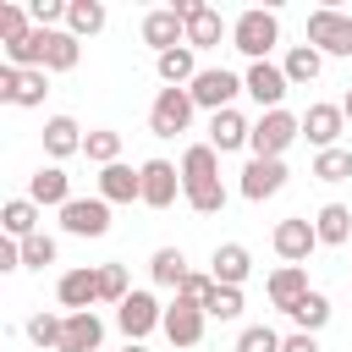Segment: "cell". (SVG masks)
I'll return each mask as SVG.
<instances>
[{
    "mask_svg": "<svg viewBox=\"0 0 352 352\" xmlns=\"http://www.w3.org/2000/svg\"><path fill=\"white\" fill-rule=\"evenodd\" d=\"M182 198H187V209L192 214H220L226 209V187H220V154L209 148V143H192L187 154H182Z\"/></svg>",
    "mask_w": 352,
    "mask_h": 352,
    "instance_id": "6da1fadb",
    "label": "cell"
},
{
    "mask_svg": "<svg viewBox=\"0 0 352 352\" xmlns=\"http://www.w3.org/2000/svg\"><path fill=\"white\" fill-rule=\"evenodd\" d=\"M280 44V16L275 11H264V6H248L236 22H231V50H242L248 55V66L253 60H270V50Z\"/></svg>",
    "mask_w": 352,
    "mask_h": 352,
    "instance_id": "7a4b0ae2",
    "label": "cell"
},
{
    "mask_svg": "<svg viewBox=\"0 0 352 352\" xmlns=\"http://www.w3.org/2000/svg\"><path fill=\"white\" fill-rule=\"evenodd\" d=\"M297 138H302V126H297V116L280 104V110H258V121H253V132H248V148H253V160H280Z\"/></svg>",
    "mask_w": 352,
    "mask_h": 352,
    "instance_id": "3957f363",
    "label": "cell"
},
{
    "mask_svg": "<svg viewBox=\"0 0 352 352\" xmlns=\"http://www.w3.org/2000/svg\"><path fill=\"white\" fill-rule=\"evenodd\" d=\"M170 11L182 16V44H187V50H214V44L231 33L226 16H220L214 6H204V0H176Z\"/></svg>",
    "mask_w": 352,
    "mask_h": 352,
    "instance_id": "277c9868",
    "label": "cell"
},
{
    "mask_svg": "<svg viewBox=\"0 0 352 352\" xmlns=\"http://www.w3.org/2000/svg\"><path fill=\"white\" fill-rule=\"evenodd\" d=\"M236 94H242V77L236 72H226V66H198V77L187 82V99H192V110H231L236 104Z\"/></svg>",
    "mask_w": 352,
    "mask_h": 352,
    "instance_id": "5b68a950",
    "label": "cell"
},
{
    "mask_svg": "<svg viewBox=\"0 0 352 352\" xmlns=\"http://www.w3.org/2000/svg\"><path fill=\"white\" fill-rule=\"evenodd\" d=\"M308 44H314L319 55H352V16L336 11V6L308 11Z\"/></svg>",
    "mask_w": 352,
    "mask_h": 352,
    "instance_id": "8992f818",
    "label": "cell"
},
{
    "mask_svg": "<svg viewBox=\"0 0 352 352\" xmlns=\"http://www.w3.org/2000/svg\"><path fill=\"white\" fill-rule=\"evenodd\" d=\"M187 126H192V99H187V88H160L154 104H148V132H154V138H176V132H187Z\"/></svg>",
    "mask_w": 352,
    "mask_h": 352,
    "instance_id": "52a82bcc",
    "label": "cell"
},
{
    "mask_svg": "<svg viewBox=\"0 0 352 352\" xmlns=\"http://www.w3.org/2000/svg\"><path fill=\"white\" fill-rule=\"evenodd\" d=\"M138 182H143V198L138 204H148V209H170L182 198V170L170 160H143L138 165Z\"/></svg>",
    "mask_w": 352,
    "mask_h": 352,
    "instance_id": "ba28073f",
    "label": "cell"
},
{
    "mask_svg": "<svg viewBox=\"0 0 352 352\" xmlns=\"http://www.w3.org/2000/svg\"><path fill=\"white\" fill-rule=\"evenodd\" d=\"M286 72L275 66V60H253L248 72H242V94L258 104V110H280V99H286Z\"/></svg>",
    "mask_w": 352,
    "mask_h": 352,
    "instance_id": "9c48e42d",
    "label": "cell"
},
{
    "mask_svg": "<svg viewBox=\"0 0 352 352\" xmlns=\"http://www.w3.org/2000/svg\"><path fill=\"white\" fill-rule=\"evenodd\" d=\"M160 319H165V308H160L154 292H126V302L116 308V324H121L126 341H143L148 330H160Z\"/></svg>",
    "mask_w": 352,
    "mask_h": 352,
    "instance_id": "30bf717a",
    "label": "cell"
},
{
    "mask_svg": "<svg viewBox=\"0 0 352 352\" xmlns=\"http://www.w3.org/2000/svg\"><path fill=\"white\" fill-rule=\"evenodd\" d=\"M270 242H275V253H280L286 264H308V253L319 248V236H314V220H308V214H286V220L270 231Z\"/></svg>",
    "mask_w": 352,
    "mask_h": 352,
    "instance_id": "8fae6325",
    "label": "cell"
},
{
    "mask_svg": "<svg viewBox=\"0 0 352 352\" xmlns=\"http://www.w3.org/2000/svg\"><path fill=\"white\" fill-rule=\"evenodd\" d=\"M297 126H302V138H308L314 148H341L346 116H341V104H308V110L297 116Z\"/></svg>",
    "mask_w": 352,
    "mask_h": 352,
    "instance_id": "7c38bea8",
    "label": "cell"
},
{
    "mask_svg": "<svg viewBox=\"0 0 352 352\" xmlns=\"http://www.w3.org/2000/svg\"><path fill=\"white\" fill-rule=\"evenodd\" d=\"M286 176H292V170H286V160H248L236 187H242V198H248V204H264V198H275V192L286 187Z\"/></svg>",
    "mask_w": 352,
    "mask_h": 352,
    "instance_id": "4fadbf2b",
    "label": "cell"
},
{
    "mask_svg": "<svg viewBox=\"0 0 352 352\" xmlns=\"http://www.w3.org/2000/svg\"><path fill=\"white\" fill-rule=\"evenodd\" d=\"M60 226L72 231V236H104L110 231V204L94 192V198H72L66 209H60Z\"/></svg>",
    "mask_w": 352,
    "mask_h": 352,
    "instance_id": "5bb4252c",
    "label": "cell"
},
{
    "mask_svg": "<svg viewBox=\"0 0 352 352\" xmlns=\"http://www.w3.org/2000/svg\"><path fill=\"white\" fill-rule=\"evenodd\" d=\"M55 302L66 308V314H82V308H94L99 302V270H66L60 280H55Z\"/></svg>",
    "mask_w": 352,
    "mask_h": 352,
    "instance_id": "9a60e30c",
    "label": "cell"
},
{
    "mask_svg": "<svg viewBox=\"0 0 352 352\" xmlns=\"http://www.w3.org/2000/svg\"><path fill=\"white\" fill-rule=\"evenodd\" d=\"M204 324H209V319H204V308H192V302H170V308H165V319H160V330L170 336V346H176V352L198 346V341H204Z\"/></svg>",
    "mask_w": 352,
    "mask_h": 352,
    "instance_id": "2e32d148",
    "label": "cell"
},
{
    "mask_svg": "<svg viewBox=\"0 0 352 352\" xmlns=\"http://www.w3.org/2000/svg\"><path fill=\"white\" fill-rule=\"evenodd\" d=\"M28 198H33L38 209H66V204H72V176H66L60 165H38V170L28 176Z\"/></svg>",
    "mask_w": 352,
    "mask_h": 352,
    "instance_id": "e0dca14e",
    "label": "cell"
},
{
    "mask_svg": "<svg viewBox=\"0 0 352 352\" xmlns=\"http://www.w3.org/2000/svg\"><path fill=\"white\" fill-rule=\"evenodd\" d=\"M99 346H104V319H99L94 308L66 314V324H60V352H99Z\"/></svg>",
    "mask_w": 352,
    "mask_h": 352,
    "instance_id": "ac0fdd59",
    "label": "cell"
},
{
    "mask_svg": "<svg viewBox=\"0 0 352 352\" xmlns=\"http://www.w3.org/2000/svg\"><path fill=\"white\" fill-rule=\"evenodd\" d=\"M248 132H253V121L231 104V110H214L209 116V148L214 154H231V148H248Z\"/></svg>",
    "mask_w": 352,
    "mask_h": 352,
    "instance_id": "d6986e66",
    "label": "cell"
},
{
    "mask_svg": "<svg viewBox=\"0 0 352 352\" xmlns=\"http://www.w3.org/2000/svg\"><path fill=\"white\" fill-rule=\"evenodd\" d=\"M38 138H44V154H50V165H60V160L82 154V126H77L72 116H50Z\"/></svg>",
    "mask_w": 352,
    "mask_h": 352,
    "instance_id": "ffe728a7",
    "label": "cell"
},
{
    "mask_svg": "<svg viewBox=\"0 0 352 352\" xmlns=\"http://www.w3.org/2000/svg\"><path fill=\"white\" fill-rule=\"evenodd\" d=\"M209 275H214V286H242L253 275V253L242 242H220L214 258H209Z\"/></svg>",
    "mask_w": 352,
    "mask_h": 352,
    "instance_id": "44dd1931",
    "label": "cell"
},
{
    "mask_svg": "<svg viewBox=\"0 0 352 352\" xmlns=\"http://www.w3.org/2000/svg\"><path fill=\"white\" fill-rule=\"evenodd\" d=\"M99 198H104V204H138V198H143V182H138V170H132L126 160L104 165V170H99Z\"/></svg>",
    "mask_w": 352,
    "mask_h": 352,
    "instance_id": "7402d4cb",
    "label": "cell"
},
{
    "mask_svg": "<svg viewBox=\"0 0 352 352\" xmlns=\"http://www.w3.org/2000/svg\"><path fill=\"white\" fill-rule=\"evenodd\" d=\"M264 292H270V302L286 314L297 297H308V292H314V286H308V264H280V270L264 280Z\"/></svg>",
    "mask_w": 352,
    "mask_h": 352,
    "instance_id": "603a6c76",
    "label": "cell"
},
{
    "mask_svg": "<svg viewBox=\"0 0 352 352\" xmlns=\"http://www.w3.org/2000/svg\"><path fill=\"white\" fill-rule=\"evenodd\" d=\"M143 44H148L154 55H165V50H176V44H182V16H176L170 6H160V11H148V16H143Z\"/></svg>",
    "mask_w": 352,
    "mask_h": 352,
    "instance_id": "cb8c5ba5",
    "label": "cell"
},
{
    "mask_svg": "<svg viewBox=\"0 0 352 352\" xmlns=\"http://www.w3.org/2000/svg\"><path fill=\"white\" fill-rule=\"evenodd\" d=\"M154 72H160V82H165V88H187V82L198 77V50L176 44V50L154 55Z\"/></svg>",
    "mask_w": 352,
    "mask_h": 352,
    "instance_id": "d4e9b609",
    "label": "cell"
},
{
    "mask_svg": "<svg viewBox=\"0 0 352 352\" xmlns=\"http://www.w3.org/2000/svg\"><path fill=\"white\" fill-rule=\"evenodd\" d=\"M314 236H319V248H346L352 242V209L346 204H324L314 214Z\"/></svg>",
    "mask_w": 352,
    "mask_h": 352,
    "instance_id": "484cf974",
    "label": "cell"
},
{
    "mask_svg": "<svg viewBox=\"0 0 352 352\" xmlns=\"http://www.w3.org/2000/svg\"><path fill=\"white\" fill-rule=\"evenodd\" d=\"M110 22V11L99 6V0H66V33L82 44V38H94L99 28Z\"/></svg>",
    "mask_w": 352,
    "mask_h": 352,
    "instance_id": "4316f807",
    "label": "cell"
},
{
    "mask_svg": "<svg viewBox=\"0 0 352 352\" xmlns=\"http://www.w3.org/2000/svg\"><path fill=\"white\" fill-rule=\"evenodd\" d=\"M77 60H82V44L66 28H50L44 33V72H77Z\"/></svg>",
    "mask_w": 352,
    "mask_h": 352,
    "instance_id": "83f0119b",
    "label": "cell"
},
{
    "mask_svg": "<svg viewBox=\"0 0 352 352\" xmlns=\"http://www.w3.org/2000/svg\"><path fill=\"white\" fill-rule=\"evenodd\" d=\"M280 72H286V82H292V88H308V82L324 72V55H319L314 44H292V50H286V60H280Z\"/></svg>",
    "mask_w": 352,
    "mask_h": 352,
    "instance_id": "f1b7e54d",
    "label": "cell"
},
{
    "mask_svg": "<svg viewBox=\"0 0 352 352\" xmlns=\"http://www.w3.org/2000/svg\"><path fill=\"white\" fill-rule=\"evenodd\" d=\"M330 314H336V308H330L324 292H308V297H297V302L286 308V319H292L297 330H308V336H319V330L330 324Z\"/></svg>",
    "mask_w": 352,
    "mask_h": 352,
    "instance_id": "f546056e",
    "label": "cell"
},
{
    "mask_svg": "<svg viewBox=\"0 0 352 352\" xmlns=\"http://www.w3.org/2000/svg\"><path fill=\"white\" fill-rule=\"evenodd\" d=\"M0 231H6L11 242H28V236L38 231V204H33V198H11V204H0Z\"/></svg>",
    "mask_w": 352,
    "mask_h": 352,
    "instance_id": "4dcf8cb0",
    "label": "cell"
},
{
    "mask_svg": "<svg viewBox=\"0 0 352 352\" xmlns=\"http://www.w3.org/2000/svg\"><path fill=\"white\" fill-rule=\"evenodd\" d=\"M148 275H154V286L176 292V286L187 280V253H182V248H154V258H148Z\"/></svg>",
    "mask_w": 352,
    "mask_h": 352,
    "instance_id": "1f68e13d",
    "label": "cell"
},
{
    "mask_svg": "<svg viewBox=\"0 0 352 352\" xmlns=\"http://www.w3.org/2000/svg\"><path fill=\"white\" fill-rule=\"evenodd\" d=\"M82 154L104 170V165H116L121 160V132H110V126H94V132H82Z\"/></svg>",
    "mask_w": 352,
    "mask_h": 352,
    "instance_id": "d6a6232c",
    "label": "cell"
},
{
    "mask_svg": "<svg viewBox=\"0 0 352 352\" xmlns=\"http://www.w3.org/2000/svg\"><path fill=\"white\" fill-rule=\"evenodd\" d=\"M314 176L319 182H352V148H319L314 154Z\"/></svg>",
    "mask_w": 352,
    "mask_h": 352,
    "instance_id": "836d02e7",
    "label": "cell"
},
{
    "mask_svg": "<svg viewBox=\"0 0 352 352\" xmlns=\"http://www.w3.org/2000/svg\"><path fill=\"white\" fill-rule=\"evenodd\" d=\"M204 319H242V286H214L209 302H204Z\"/></svg>",
    "mask_w": 352,
    "mask_h": 352,
    "instance_id": "e575fe53",
    "label": "cell"
},
{
    "mask_svg": "<svg viewBox=\"0 0 352 352\" xmlns=\"http://www.w3.org/2000/svg\"><path fill=\"white\" fill-rule=\"evenodd\" d=\"M44 94H50V72L38 66V72H22V77H16V99H11V104L38 110V104H44Z\"/></svg>",
    "mask_w": 352,
    "mask_h": 352,
    "instance_id": "d590c367",
    "label": "cell"
},
{
    "mask_svg": "<svg viewBox=\"0 0 352 352\" xmlns=\"http://www.w3.org/2000/svg\"><path fill=\"white\" fill-rule=\"evenodd\" d=\"M55 253H60V248H55V236H50V231H33V236L22 242V270H50V264H55Z\"/></svg>",
    "mask_w": 352,
    "mask_h": 352,
    "instance_id": "8d00e7d4",
    "label": "cell"
},
{
    "mask_svg": "<svg viewBox=\"0 0 352 352\" xmlns=\"http://www.w3.org/2000/svg\"><path fill=\"white\" fill-rule=\"evenodd\" d=\"M126 264H99V302H110V308H121L126 302Z\"/></svg>",
    "mask_w": 352,
    "mask_h": 352,
    "instance_id": "74e56055",
    "label": "cell"
},
{
    "mask_svg": "<svg viewBox=\"0 0 352 352\" xmlns=\"http://www.w3.org/2000/svg\"><path fill=\"white\" fill-rule=\"evenodd\" d=\"M60 324H66V314H33V319H28V341L60 352Z\"/></svg>",
    "mask_w": 352,
    "mask_h": 352,
    "instance_id": "f35d334b",
    "label": "cell"
},
{
    "mask_svg": "<svg viewBox=\"0 0 352 352\" xmlns=\"http://www.w3.org/2000/svg\"><path fill=\"white\" fill-rule=\"evenodd\" d=\"M28 28H33V22H28V6H16V0H0V50H6V44H16Z\"/></svg>",
    "mask_w": 352,
    "mask_h": 352,
    "instance_id": "ab89813d",
    "label": "cell"
},
{
    "mask_svg": "<svg viewBox=\"0 0 352 352\" xmlns=\"http://www.w3.org/2000/svg\"><path fill=\"white\" fill-rule=\"evenodd\" d=\"M236 352H280V330H270V324H242Z\"/></svg>",
    "mask_w": 352,
    "mask_h": 352,
    "instance_id": "60d3db41",
    "label": "cell"
},
{
    "mask_svg": "<svg viewBox=\"0 0 352 352\" xmlns=\"http://www.w3.org/2000/svg\"><path fill=\"white\" fill-rule=\"evenodd\" d=\"M209 292H214V275H198V270H187V280L176 286V302H192V308H204V302H209Z\"/></svg>",
    "mask_w": 352,
    "mask_h": 352,
    "instance_id": "b9f144b4",
    "label": "cell"
},
{
    "mask_svg": "<svg viewBox=\"0 0 352 352\" xmlns=\"http://www.w3.org/2000/svg\"><path fill=\"white\" fill-rule=\"evenodd\" d=\"M28 22L44 28V33L60 28V22H66V0H33V6H28Z\"/></svg>",
    "mask_w": 352,
    "mask_h": 352,
    "instance_id": "7bdbcfd3",
    "label": "cell"
},
{
    "mask_svg": "<svg viewBox=\"0 0 352 352\" xmlns=\"http://www.w3.org/2000/svg\"><path fill=\"white\" fill-rule=\"evenodd\" d=\"M11 270H22V242H11L0 231V275H11Z\"/></svg>",
    "mask_w": 352,
    "mask_h": 352,
    "instance_id": "ee69618b",
    "label": "cell"
},
{
    "mask_svg": "<svg viewBox=\"0 0 352 352\" xmlns=\"http://www.w3.org/2000/svg\"><path fill=\"white\" fill-rule=\"evenodd\" d=\"M280 352H319V336H308V330H292V336H280Z\"/></svg>",
    "mask_w": 352,
    "mask_h": 352,
    "instance_id": "f6af8a7d",
    "label": "cell"
},
{
    "mask_svg": "<svg viewBox=\"0 0 352 352\" xmlns=\"http://www.w3.org/2000/svg\"><path fill=\"white\" fill-rule=\"evenodd\" d=\"M16 77H22V72L0 60V104H11V99H16Z\"/></svg>",
    "mask_w": 352,
    "mask_h": 352,
    "instance_id": "bcb514c9",
    "label": "cell"
},
{
    "mask_svg": "<svg viewBox=\"0 0 352 352\" xmlns=\"http://www.w3.org/2000/svg\"><path fill=\"white\" fill-rule=\"evenodd\" d=\"M341 116H346V126H352V88H346V99H341Z\"/></svg>",
    "mask_w": 352,
    "mask_h": 352,
    "instance_id": "7dc6e473",
    "label": "cell"
},
{
    "mask_svg": "<svg viewBox=\"0 0 352 352\" xmlns=\"http://www.w3.org/2000/svg\"><path fill=\"white\" fill-rule=\"evenodd\" d=\"M126 352H148V346H143V341H126Z\"/></svg>",
    "mask_w": 352,
    "mask_h": 352,
    "instance_id": "c3c4849f",
    "label": "cell"
}]
</instances>
